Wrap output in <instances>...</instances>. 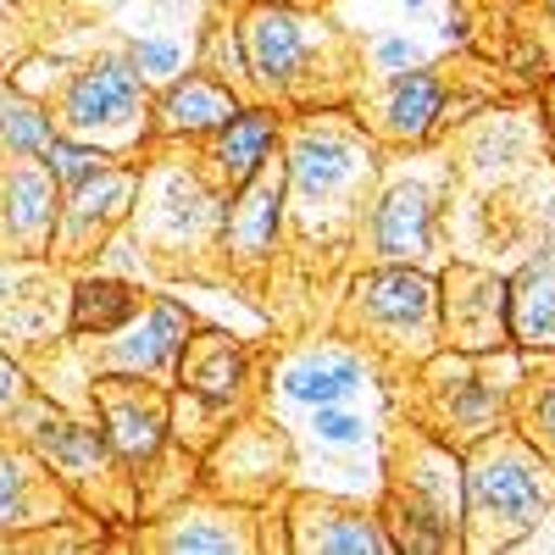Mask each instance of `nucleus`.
Masks as SVG:
<instances>
[{
  "instance_id": "f257e3e1",
  "label": "nucleus",
  "mask_w": 555,
  "mask_h": 555,
  "mask_svg": "<svg viewBox=\"0 0 555 555\" xmlns=\"http://www.w3.org/2000/svg\"><path fill=\"white\" fill-rule=\"evenodd\" d=\"M555 500V467L522 434H483L461 461V544L505 550L539 528Z\"/></svg>"
},
{
  "instance_id": "f03ea898",
  "label": "nucleus",
  "mask_w": 555,
  "mask_h": 555,
  "mask_svg": "<svg viewBox=\"0 0 555 555\" xmlns=\"http://www.w3.org/2000/svg\"><path fill=\"white\" fill-rule=\"evenodd\" d=\"M350 311L384 350H411V339L416 345L439 339V284L400 261H378L366 278H356Z\"/></svg>"
},
{
  "instance_id": "7ed1b4c3",
  "label": "nucleus",
  "mask_w": 555,
  "mask_h": 555,
  "mask_svg": "<svg viewBox=\"0 0 555 555\" xmlns=\"http://www.w3.org/2000/svg\"><path fill=\"white\" fill-rule=\"evenodd\" d=\"M95 411H101V428L128 473L156 467V455L167 450V434H172V400L156 389V378L106 373L95 384Z\"/></svg>"
},
{
  "instance_id": "20e7f679",
  "label": "nucleus",
  "mask_w": 555,
  "mask_h": 555,
  "mask_svg": "<svg viewBox=\"0 0 555 555\" xmlns=\"http://www.w3.org/2000/svg\"><path fill=\"white\" fill-rule=\"evenodd\" d=\"M439 334L467 356L517 345V334H512V284L483 272V267H450L439 278Z\"/></svg>"
},
{
  "instance_id": "39448f33",
  "label": "nucleus",
  "mask_w": 555,
  "mask_h": 555,
  "mask_svg": "<svg viewBox=\"0 0 555 555\" xmlns=\"http://www.w3.org/2000/svg\"><path fill=\"white\" fill-rule=\"evenodd\" d=\"M145 73L133 67V56H101L89 62L62 101V122L73 139H95V133H128L145 112Z\"/></svg>"
},
{
  "instance_id": "423d86ee",
  "label": "nucleus",
  "mask_w": 555,
  "mask_h": 555,
  "mask_svg": "<svg viewBox=\"0 0 555 555\" xmlns=\"http://www.w3.org/2000/svg\"><path fill=\"white\" fill-rule=\"evenodd\" d=\"M245 44V73L267 89V95H300L311 83V28L306 17L284 7H250L240 23Z\"/></svg>"
},
{
  "instance_id": "0eeeda50",
  "label": "nucleus",
  "mask_w": 555,
  "mask_h": 555,
  "mask_svg": "<svg viewBox=\"0 0 555 555\" xmlns=\"http://www.w3.org/2000/svg\"><path fill=\"white\" fill-rule=\"evenodd\" d=\"M289 544L306 555H395V539L384 528L378 512L366 505H345V500H322V494H300L289 512Z\"/></svg>"
},
{
  "instance_id": "6e6552de",
  "label": "nucleus",
  "mask_w": 555,
  "mask_h": 555,
  "mask_svg": "<svg viewBox=\"0 0 555 555\" xmlns=\"http://www.w3.org/2000/svg\"><path fill=\"white\" fill-rule=\"evenodd\" d=\"M190 334H195V317L183 311L178 300H151L128 328L112 334L117 345H106V373H145V378H156V373H167V366H178V350L190 345Z\"/></svg>"
},
{
  "instance_id": "1a4fd4ad",
  "label": "nucleus",
  "mask_w": 555,
  "mask_h": 555,
  "mask_svg": "<svg viewBox=\"0 0 555 555\" xmlns=\"http://www.w3.org/2000/svg\"><path fill=\"white\" fill-rule=\"evenodd\" d=\"M28 444H34V455L44 461V467L67 483V494H78L83 483H106L122 467L101 423L83 428V423H67V416H39V423L28 428Z\"/></svg>"
},
{
  "instance_id": "9d476101",
  "label": "nucleus",
  "mask_w": 555,
  "mask_h": 555,
  "mask_svg": "<svg viewBox=\"0 0 555 555\" xmlns=\"http://www.w3.org/2000/svg\"><path fill=\"white\" fill-rule=\"evenodd\" d=\"M139 195V178L117 162H106L101 172H89L83 183L67 190V206H62V222H56V240L67 256H83L95 240H106V228L128 211V201Z\"/></svg>"
},
{
  "instance_id": "9b49d317",
  "label": "nucleus",
  "mask_w": 555,
  "mask_h": 555,
  "mask_svg": "<svg viewBox=\"0 0 555 555\" xmlns=\"http://www.w3.org/2000/svg\"><path fill=\"white\" fill-rule=\"evenodd\" d=\"M272 145H278V117L267 106L234 112L222 128H211V151H206L211 183L228 190V195L245 190L261 167H272Z\"/></svg>"
},
{
  "instance_id": "f8f14e48",
  "label": "nucleus",
  "mask_w": 555,
  "mask_h": 555,
  "mask_svg": "<svg viewBox=\"0 0 555 555\" xmlns=\"http://www.w3.org/2000/svg\"><path fill=\"white\" fill-rule=\"evenodd\" d=\"M434 245V195L428 183H395V190L373 206V256L416 267Z\"/></svg>"
},
{
  "instance_id": "ddd939ff",
  "label": "nucleus",
  "mask_w": 555,
  "mask_h": 555,
  "mask_svg": "<svg viewBox=\"0 0 555 555\" xmlns=\"http://www.w3.org/2000/svg\"><path fill=\"white\" fill-rule=\"evenodd\" d=\"M178 384L211 411H234L245 395V350L228 334H190L178 350Z\"/></svg>"
},
{
  "instance_id": "4468645a",
  "label": "nucleus",
  "mask_w": 555,
  "mask_h": 555,
  "mask_svg": "<svg viewBox=\"0 0 555 555\" xmlns=\"http://www.w3.org/2000/svg\"><path fill=\"white\" fill-rule=\"evenodd\" d=\"M284 172H256L245 190H234L222 211V240H228V256H245V261H261L272 245H278V222H284Z\"/></svg>"
},
{
  "instance_id": "2eb2a0df",
  "label": "nucleus",
  "mask_w": 555,
  "mask_h": 555,
  "mask_svg": "<svg viewBox=\"0 0 555 555\" xmlns=\"http://www.w3.org/2000/svg\"><path fill=\"white\" fill-rule=\"evenodd\" d=\"M361 172V151H356V139L334 133V128H306L295 139V151L284 162V183L295 195L306 201H322V195H334L345 190V183Z\"/></svg>"
},
{
  "instance_id": "dca6fc26",
  "label": "nucleus",
  "mask_w": 555,
  "mask_h": 555,
  "mask_svg": "<svg viewBox=\"0 0 555 555\" xmlns=\"http://www.w3.org/2000/svg\"><path fill=\"white\" fill-rule=\"evenodd\" d=\"M234 112H240V95L222 78H211V73L172 78L162 95H156V106H151V117H156L162 133H211Z\"/></svg>"
},
{
  "instance_id": "f3484780",
  "label": "nucleus",
  "mask_w": 555,
  "mask_h": 555,
  "mask_svg": "<svg viewBox=\"0 0 555 555\" xmlns=\"http://www.w3.org/2000/svg\"><path fill=\"white\" fill-rule=\"evenodd\" d=\"M151 550H172V555H234L250 550V517L245 512H222V505H195V512L167 517L156 533H145Z\"/></svg>"
},
{
  "instance_id": "a211bd4d",
  "label": "nucleus",
  "mask_w": 555,
  "mask_h": 555,
  "mask_svg": "<svg viewBox=\"0 0 555 555\" xmlns=\"http://www.w3.org/2000/svg\"><path fill=\"white\" fill-rule=\"evenodd\" d=\"M67 483L44 467L28 450H0V539H12L17 528H39L44 505L62 500Z\"/></svg>"
},
{
  "instance_id": "6ab92c4d",
  "label": "nucleus",
  "mask_w": 555,
  "mask_h": 555,
  "mask_svg": "<svg viewBox=\"0 0 555 555\" xmlns=\"http://www.w3.org/2000/svg\"><path fill=\"white\" fill-rule=\"evenodd\" d=\"M56 178L51 167H17L12 183H7V228L23 250H44L56 240Z\"/></svg>"
},
{
  "instance_id": "aec40b11",
  "label": "nucleus",
  "mask_w": 555,
  "mask_h": 555,
  "mask_svg": "<svg viewBox=\"0 0 555 555\" xmlns=\"http://www.w3.org/2000/svg\"><path fill=\"white\" fill-rule=\"evenodd\" d=\"M145 306H151V295L139 289V284H122V278H83V284L73 289V334L112 339Z\"/></svg>"
},
{
  "instance_id": "412c9836",
  "label": "nucleus",
  "mask_w": 555,
  "mask_h": 555,
  "mask_svg": "<svg viewBox=\"0 0 555 555\" xmlns=\"http://www.w3.org/2000/svg\"><path fill=\"white\" fill-rule=\"evenodd\" d=\"M444 112V78L428 67H405L389 89H384V128L395 139H423Z\"/></svg>"
},
{
  "instance_id": "4be33fe9",
  "label": "nucleus",
  "mask_w": 555,
  "mask_h": 555,
  "mask_svg": "<svg viewBox=\"0 0 555 555\" xmlns=\"http://www.w3.org/2000/svg\"><path fill=\"white\" fill-rule=\"evenodd\" d=\"M361 389V361L356 356H300L284 373V395L306 405H345Z\"/></svg>"
},
{
  "instance_id": "5701e85b",
  "label": "nucleus",
  "mask_w": 555,
  "mask_h": 555,
  "mask_svg": "<svg viewBox=\"0 0 555 555\" xmlns=\"http://www.w3.org/2000/svg\"><path fill=\"white\" fill-rule=\"evenodd\" d=\"M512 334L517 345L528 339L555 345V256H539L522 278H512Z\"/></svg>"
},
{
  "instance_id": "b1692460",
  "label": "nucleus",
  "mask_w": 555,
  "mask_h": 555,
  "mask_svg": "<svg viewBox=\"0 0 555 555\" xmlns=\"http://www.w3.org/2000/svg\"><path fill=\"white\" fill-rule=\"evenodd\" d=\"M517 434L555 467V378H533L517 405Z\"/></svg>"
},
{
  "instance_id": "393cba45",
  "label": "nucleus",
  "mask_w": 555,
  "mask_h": 555,
  "mask_svg": "<svg viewBox=\"0 0 555 555\" xmlns=\"http://www.w3.org/2000/svg\"><path fill=\"white\" fill-rule=\"evenodd\" d=\"M0 133H7V145H12V151H23V156H44V145L56 139V122H51V112H44V106L12 95L7 106H0Z\"/></svg>"
},
{
  "instance_id": "a878e982",
  "label": "nucleus",
  "mask_w": 555,
  "mask_h": 555,
  "mask_svg": "<svg viewBox=\"0 0 555 555\" xmlns=\"http://www.w3.org/2000/svg\"><path fill=\"white\" fill-rule=\"evenodd\" d=\"M44 167H51V178H56V190H73V183H83L89 172H101L106 167V156L95 151V145H78V139H51L44 145Z\"/></svg>"
},
{
  "instance_id": "bb28decb",
  "label": "nucleus",
  "mask_w": 555,
  "mask_h": 555,
  "mask_svg": "<svg viewBox=\"0 0 555 555\" xmlns=\"http://www.w3.org/2000/svg\"><path fill=\"white\" fill-rule=\"evenodd\" d=\"M128 56L145 78H172L178 73V44H167V39H133Z\"/></svg>"
},
{
  "instance_id": "cd10ccee",
  "label": "nucleus",
  "mask_w": 555,
  "mask_h": 555,
  "mask_svg": "<svg viewBox=\"0 0 555 555\" xmlns=\"http://www.w3.org/2000/svg\"><path fill=\"white\" fill-rule=\"evenodd\" d=\"M317 434L328 439V444H350L361 434V423H356L350 411H339V405H317Z\"/></svg>"
},
{
  "instance_id": "c85d7f7f",
  "label": "nucleus",
  "mask_w": 555,
  "mask_h": 555,
  "mask_svg": "<svg viewBox=\"0 0 555 555\" xmlns=\"http://www.w3.org/2000/svg\"><path fill=\"white\" fill-rule=\"evenodd\" d=\"M17 400H23V373H17V366H12L7 356H0V411L17 405Z\"/></svg>"
},
{
  "instance_id": "c756f323",
  "label": "nucleus",
  "mask_w": 555,
  "mask_h": 555,
  "mask_svg": "<svg viewBox=\"0 0 555 555\" xmlns=\"http://www.w3.org/2000/svg\"><path fill=\"white\" fill-rule=\"evenodd\" d=\"M378 56H384V62H411V51H405L400 39H384V44H378Z\"/></svg>"
},
{
  "instance_id": "7c9ffc66",
  "label": "nucleus",
  "mask_w": 555,
  "mask_h": 555,
  "mask_svg": "<svg viewBox=\"0 0 555 555\" xmlns=\"http://www.w3.org/2000/svg\"><path fill=\"white\" fill-rule=\"evenodd\" d=\"M544 7H550V17H555V0H544Z\"/></svg>"
},
{
  "instance_id": "2f4dec72",
  "label": "nucleus",
  "mask_w": 555,
  "mask_h": 555,
  "mask_svg": "<svg viewBox=\"0 0 555 555\" xmlns=\"http://www.w3.org/2000/svg\"><path fill=\"white\" fill-rule=\"evenodd\" d=\"M0 7H7V0H0Z\"/></svg>"
}]
</instances>
